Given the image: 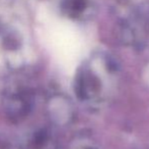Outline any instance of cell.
I'll use <instances>...</instances> for the list:
<instances>
[{
	"label": "cell",
	"instance_id": "6da1fadb",
	"mask_svg": "<svg viewBox=\"0 0 149 149\" xmlns=\"http://www.w3.org/2000/svg\"><path fill=\"white\" fill-rule=\"evenodd\" d=\"M5 47L8 49H14L16 47V42L13 38H7L5 41Z\"/></svg>",
	"mask_w": 149,
	"mask_h": 149
}]
</instances>
